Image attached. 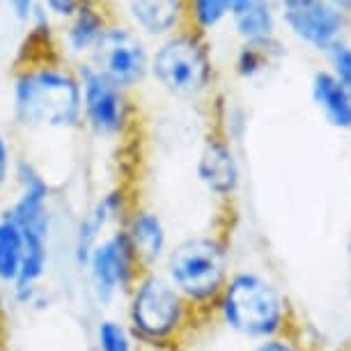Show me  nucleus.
I'll list each match as a JSON object with an SVG mask.
<instances>
[{
    "label": "nucleus",
    "instance_id": "obj_13",
    "mask_svg": "<svg viewBox=\"0 0 351 351\" xmlns=\"http://www.w3.org/2000/svg\"><path fill=\"white\" fill-rule=\"evenodd\" d=\"M127 12L138 32L163 39L180 30L189 0H127Z\"/></svg>",
    "mask_w": 351,
    "mask_h": 351
},
{
    "label": "nucleus",
    "instance_id": "obj_1",
    "mask_svg": "<svg viewBox=\"0 0 351 351\" xmlns=\"http://www.w3.org/2000/svg\"><path fill=\"white\" fill-rule=\"evenodd\" d=\"M12 112L30 131H69L81 127L83 101L76 71L56 62H28L12 83Z\"/></svg>",
    "mask_w": 351,
    "mask_h": 351
},
{
    "label": "nucleus",
    "instance_id": "obj_10",
    "mask_svg": "<svg viewBox=\"0 0 351 351\" xmlns=\"http://www.w3.org/2000/svg\"><path fill=\"white\" fill-rule=\"evenodd\" d=\"M131 209L127 191L115 186L99 195L92 207L85 211L74 230V243H71V257L74 264L83 271L85 262L92 253V248L108 234L110 230L120 228L127 211Z\"/></svg>",
    "mask_w": 351,
    "mask_h": 351
},
{
    "label": "nucleus",
    "instance_id": "obj_19",
    "mask_svg": "<svg viewBox=\"0 0 351 351\" xmlns=\"http://www.w3.org/2000/svg\"><path fill=\"white\" fill-rule=\"evenodd\" d=\"M241 3L243 0H189V16L195 30L204 35L228 21Z\"/></svg>",
    "mask_w": 351,
    "mask_h": 351
},
{
    "label": "nucleus",
    "instance_id": "obj_29",
    "mask_svg": "<svg viewBox=\"0 0 351 351\" xmlns=\"http://www.w3.org/2000/svg\"><path fill=\"white\" fill-rule=\"evenodd\" d=\"M0 351H3V349H0Z\"/></svg>",
    "mask_w": 351,
    "mask_h": 351
},
{
    "label": "nucleus",
    "instance_id": "obj_14",
    "mask_svg": "<svg viewBox=\"0 0 351 351\" xmlns=\"http://www.w3.org/2000/svg\"><path fill=\"white\" fill-rule=\"evenodd\" d=\"M230 21L241 44L271 42L278 37V28H280L276 0H243L239 10L230 16Z\"/></svg>",
    "mask_w": 351,
    "mask_h": 351
},
{
    "label": "nucleus",
    "instance_id": "obj_16",
    "mask_svg": "<svg viewBox=\"0 0 351 351\" xmlns=\"http://www.w3.org/2000/svg\"><path fill=\"white\" fill-rule=\"evenodd\" d=\"M106 28H108V19L97 0H83L76 14L69 19V25L64 30V44L74 56H90Z\"/></svg>",
    "mask_w": 351,
    "mask_h": 351
},
{
    "label": "nucleus",
    "instance_id": "obj_9",
    "mask_svg": "<svg viewBox=\"0 0 351 351\" xmlns=\"http://www.w3.org/2000/svg\"><path fill=\"white\" fill-rule=\"evenodd\" d=\"M280 25L296 42L317 53H326L340 39H347L351 19L328 0H276Z\"/></svg>",
    "mask_w": 351,
    "mask_h": 351
},
{
    "label": "nucleus",
    "instance_id": "obj_21",
    "mask_svg": "<svg viewBox=\"0 0 351 351\" xmlns=\"http://www.w3.org/2000/svg\"><path fill=\"white\" fill-rule=\"evenodd\" d=\"M324 58H326V64H328V67H324V69L351 95V42L349 39L335 42L324 53Z\"/></svg>",
    "mask_w": 351,
    "mask_h": 351
},
{
    "label": "nucleus",
    "instance_id": "obj_26",
    "mask_svg": "<svg viewBox=\"0 0 351 351\" xmlns=\"http://www.w3.org/2000/svg\"><path fill=\"white\" fill-rule=\"evenodd\" d=\"M328 3H333L337 10L344 12V14L351 19V0H328Z\"/></svg>",
    "mask_w": 351,
    "mask_h": 351
},
{
    "label": "nucleus",
    "instance_id": "obj_23",
    "mask_svg": "<svg viewBox=\"0 0 351 351\" xmlns=\"http://www.w3.org/2000/svg\"><path fill=\"white\" fill-rule=\"evenodd\" d=\"M14 154H12L10 138L0 129V189H5L12 180V172H14Z\"/></svg>",
    "mask_w": 351,
    "mask_h": 351
},
{
    "label": "nucleus",
    "instance_id": "obj_20",
    "mask_svg": "<svg viewBox=\"0 0 351 351\" xmlns=\"http://www.w3.org/2000/svg\"><path fill=\"white\" fill-rule=\"evenodd\" d=\"M97 351H141L129 326L115 317H101L95 326Z\"/></svg>",
    "mask_w": 351,
    "mask_h": 351
},
{
    "label": "nucleus",
    "instance_id": "obj_17",
    "mask_svg": "<svg viewBox=\"0 0 351 351\" xmlns=\"http://www.w3.org/2000/svg\"><path fill=\"white\" fill-rule=\"evenodd\" d=\"M285 56V49L280 39L271 42H257V44H241L234 56V74L241 81H257L262 78L271 67H276Z\"/></svg>",
    "mask_w": 351,
    "mask_h": 351
},
{
    "label": "nucleus",
    "instance_id": "obj_12",
    "mask_svg": "<svg viewBox=\"0 0 351 351\" xmlns=\"http://www.w3.org/2000/svg\"><path fill=\"white\" fill-rule=\"evenodd\" d=\"M122 230L129 243L134 246L145 271L161 267L163 257L170 248V241L168 228H165L158 211L145 207V204H131V209L122 221Z\"/></svg>",
    "mask_w": 351,
    "mask_h": 351
},
{
    "label": "nucleus",
    "instance_id": "obj_18",
    "mask_svg": "<svg viewBox=\"0 0 351 351\" xmlns=\"http://www.w3.org/2000/svg\"><path fill=\"white\" fill-rule=\"evenodd\" d=\"M25 241L21 228L0 211V287L12 289L21 274Z\"/></svg>",
    "mask_w": 351,
    "mask_h": 351
},
{
    "label": "nucleus",
    "instance_id": "obj_3",
    "mask_svg": "<svg viewBox=\"0 0 351 351\" xmlns=\"http://www.w3.org/2000/svg\"><path fill=\"white\" fill-rule=\"evenodd\" d=\"M124 299H127L124 324L141 349L177 351L197 317L195 310L161 274V269L143 271Z\"/></svg>",
    "mask_w": 351,
    "mask_h": 351
},
{
    "label": "nucleus",
    "instance_id": "obj_27",
    "mask_svg": "<svg viewBox=\"0 0 351 351\" xmlns=\"http://www.w3.org/2000/svg\"><path fill=\"white\" fill-rule=\"evenodd\" d=\"M349 299H351V276H349Z\"/></svg>",
    "mask_w": 351,
    "mask_h": 351
},
{
    "label": "nucleus",
    "instance_id": "obj_24",
    "mask_svg": "<svg viewBox=\"0 0 351 351\" xmlns=\"http://www.w3.org/2000/svg\"><path fill=\"white\" fill-rule=\"evenodd\" d=\"M83 5V0H42V8L49 12V14L58 16V19H69L76 14V10Z\"/></svg>",
    "mask_w": 351,
    "mask_h": 351
},
{
    "label": "nucleus",
    "instance_id": "obj_7",
    "mask_svg": "<svg viewBox=\"0 0 351 351\" xmlns=\"http://www.w3.org/2000/svg\"><path fill=\"white\" fill-rule=\"evenodd\" d=\"M143 271V264L124 234L122 225L110 230L92 248L83 267L92 294L99 303H112L120 296H127Z\"/></svg>",
    "mask_w": 351,
    "mask_h": 351
},
{
    "label": "nucleus",
    "instance_id": "obj_22",
    "mask_svg": "<svg viewBox=\"0 0 351 351\" xmlns=\"http://www.w3.org/2000/svg\"><path fill=\"white\" fill-rule=\"evenodd\" d=\"M246 351H310V349L299 337H294L291 333H282L276 337H267V340H257Z\"/></svg>",
    "mask_w": 351,
    "mask_h": 351
},
{
    "label": "nucleus",
    "instance_id": "obj_11",
    "mask_svg": "<svg viewBox=\"0 0 351 351\" xmlns=\"http://www.w3.org/2000/svg\"><path fill=\"white\" fill-rule=\"evenodd\" d=\"M197 182L216 195L218 200H232L241 189V161L234 143H230L221 131L207 136L195 161Z\"/></svg>",
    "mask_w": 351,
    "mask_h": 351
},
{
    "label": "nucleus",
    "instance_id": "obj_25",
    "mask_svg": "<svg viewBox=\"0 0 351 351\" xmlns=\"http://www.w3.org/2000/svg\"><path fill=\"white\" fill-rule=\"evenodd\" d=\"M8 8L12 12V16L21 23H30L32 12L37 8V0H8Z\"/></svg>",
    "mask_w": 351,
    "mask_h": 351
},
{
    "label": "nucleus",
    "instance_id": "obj_15",
    "mask_svg": "<svg viewBox=\"0 0 351 351\" xmlns=\"http://www.w3.org/2000/svg\"><path fill=\"white\" fill-rule=\"evenodd\" d=\"M310 97L328 127L351 131V95L326 69H317L310 78Z\"/></svg>",
    "mask_w": 351,
    "mask_h": 351
},
{
    "label": "nucleus",
    "instance_id": "obj_8",
    "mask_svg": "<svg viewBox=\"0 0 351 351\" xmlns=\"http://www.w3.org/2000/svg\"><path fill=\"white\" fill-rule=\"evenodd\" d=\"M81 83L83 122L92 134L104 141L124 138L131 129V101L129 92L112 85L88 62H81L76 69Z\"/></svg>",
    "mask_w": 351,
    "mask_h": 351
},
{
    "label": "nucleus",
    "instance_id": "obj_2",
    "mask_svg": "<svg viewBox=\"0 0 351 351\" xmlns=\"http://www.w3.org/2000/svg\"><path fill=\"white\" fill-rule=\"evenodd\" d=\"M214 315L225 328L250 342L289 333L291 324L287 296L269 276L255 269L232 271Z\"/></svg>",
    "mask_w": 351,
    "mask_h": 351
},
{
    "label": "nucleus",
    "instance_id": "obj_5",
    "mask_svg": "<svg viewBox=\"0 0 351 351\" xmlns=\"http://www.w3.org/2000/svg\"><path fill=\"white\" fill-rule=\"evenodd\" d=\"M149 78L177 99H200L214 85V58L197 30L163 37L149 56Z\"/></svg>",
    "mask_w": 351,
    "mask_h": 351
},
{
    "label": "nucleus",
    "instance_id": "obj_6",
    "mask_svg": "<svg viewBox=\"0 0 351 351\" xmlns=\"http://www.w3.org/2000/svg\"><path fill=\"white\" fill-rule=\"evenodd\" d=\"M149 49L141 32L131 25L108 23L90 51L88 64L124 92H131L149 78Z\"/></svg>",
    "mask_w": 351,
    "mask_h": 351
},
{
    "label": "nucleus",
    "instance_id": "obj_4",
    "mask_svg": "<svg viewBox=\"0 0 351 351\" xmlns=\"http://www.w3.org/2000/svg\"><path fill=\"white\" fill-rule=\"evenodd\" d=\"M161 274L195 315H211L232 274L228 241L221 234L184 237L168 248Z\"/></svg>",
    "mask_w": 351,
    "mask_h": 351
},
{
    "label": "nucleus",
    "instance_id": "obj_28",
    "mask_svg": "<svg viewBox=\"0 0 351 351\" xmlns=\"http://www.w3.org/2000/svg\"><path fill=\"white\" fill-rule=\"evenodd\" d=\"M177 351H182V349H177Z\"/></svg>",
    "mask_w": 351,
    "mask_h": 351
}]
</instances>
